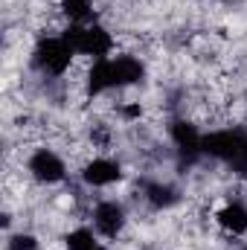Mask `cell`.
<instances>
[{
	"label": "cell",
	"instance_id": "obj_5",
	"mask_svg": "<svg viewBox=\"0 0 247 250\" xmlns=\"http://www.w3.org/2000/svg\"><path fill=\"white\" fill-rule=\"evenodd\" d=\"M93 224H96V230H99L102 236L114 239L125 224V209L117 201H102V204L96 207V212H93Z\"/></svg>",
	"mask_w": 247,
	"mask_h": 250
},
{
	"label": "cell",
	"instance_id": "obj_1",
	"mask_svg": "<svg viewBox=\"0 0 247 250\" xmlns=\"http://www.w3.org/2000/svg\"><path fill=\"white\" fill-rule=\"evenodd\" d=\"M62 38L70 44L73 53L93 56V59H108V53H111V47H114V38H111L102 26H82V23H73V26L64 29Z\"/></svg>",
	"mask_w": 247,
	"mask_h": 250
},
{
	"label": "cell",
	"instance_id": "obj_14",
	"mask_svg": "<svg viewBox=\"0 0 247 250\" xmlns=\"http://www.w3.org/2000/svg\"><path fill=\"white\" fill-rule=\"evenodd\" d=\"M9 250H38V242L32 239V236H12L9 239Z\"/></svg>",
	"mask_w": 247,
	"mask_h": 250
},
{
	"label": "cell",
	"instance_id": "obj_7",
	"mask_svg": "<svg viewBox=\"0 0 247 250\" xmlns=\"http://www.w3.org/2000/svg\"><path fill=\"white\" fill-rule=\"evenodd\" d=\"M111 70H114V87H125V84H137L143 79V64L131 56H120L111 59Z\"/></svg>",
	"mask_w": 247,
	"mask_h": 250
},
{
	"label": "cell",
	"instance_id": "obj_3",
	"mask_svg": "<svg viewBox=\"0 0 247 250\" xmlns=\"http://www.w3.org/2000/svg\"><path fill=\"white\" fill-rule=\"evenodd\" d=\"M32 59H35V67L44 70L47 76H62L70 67L73 50H70V44L64 38H44V41H38Z\"/></svg>",
	"mask_w": 247,
	"mask_h": 250
},
{
	"label": "cell",
	"instance_id": "obj_2",
	"mask_svg": "<svg viewBox=\"0 0 247 250\" xmlns=\"http://www.w3.org/2000/svg\"><path fill=\"white\" fill-rule=\"evenodd\" d=\"M204 151L221 157L239 169H247V134L242 131H215L204 137Z\"/></svg>",
	"mask_w": 247,
	"mask_h": 250
},
{
	"label": "cell",
	"instance_id": "obj_15",
	"mask_svg": "<svg viewBox=\"0 0 247 250\" xmlns=\"http://www.w3.org/2000/svg\"><path fill=\"white\" fill-rule=\"evenodd\" d=\"M125 117H140V108H137V105H131V108H125Z\"/></svg>",
	"mask_w": 247,
	"mask_h": 250
},
{
	"label": "cell",
	"instance_id": "obj_13",
	"mask_svg": "<svg viewBox=\"0 0 247 250\" xmlns=\"http://www.w3.org/2000/svg\"><path fill=\"white\" fill-rule=\"evenodd\" d=\"M148 198L154 207H169L175 204V189L172 187H148Z\"/></svg>",
	"mask_w": 247,
	"mask_h": 250
},
{
	"label": "cell",
	"instance_id": "obj_4",
	"mask_svg": "<svg viewBox=\"0 0 247 250\" xmlns=\"http://www.w3.org/2000/svg\"><path fill=\"white\" fill-rule=\"evenodd\" d=\"M29 172H32V178L41 181V184H59L64 175H67L64 160L56 151H50V148H41V151H35V154L29 157Z\"/></svg>",
	"mask_w": 247,
	"mask_h": 250
},
{
	"label": "cell",
	"instance_id": "obj_10",
	"mask_svg": "<svg viewBox=\"0 0 247 250\" xmlns=\"http://www.w3.org/2000/svg\"><path fill=\"white\" fill-rule=\"evenodd\" d=\"M218 221H221V227L224 230H230V233H247V207L245 204H227L221 212H218Z\"/></svg>",
	"mask_w": 247,
	"mask_h": 250
},
{
	"label": "cell",
	"instance_id": "obj_9",
	"mask_svg": "<svg viewBox=\"0 0 247 250\" xmlns=\"http://www.w3.org/2000/svg\"><path fill=\"white\" fill-rule=\"evenodd\" d=\"M114 87V70H111V59H96L90 73H87V90L90 93H102Z\"/></svg>",
	"mask_w": 247,
	"mask_h": 250
},
{
	"label": "cell",
	"instance_id": "obj_11",
	"mask_svg": "<svg viewBox=\"0 0 247 250\" xmlns=\"http://www.w3.org/2000/svg\"><path fill=\"white\" fill-rule=\"evenodd\" d=\"M62 12L70 18V23H84L93 18V3L90 0H62Z\"/></svg>",
	"mask_w": 247,
	"mask_h": 250
},
{
	"label": "cell",
	"instance_id": "obj_8",
	"mask_svg": "<svg viewBox=\"0 0 247 250\" xmlns=\"http://www.w3.org/2000/svg\"><path fill=\"white\" fill-rule=\"evenodd\" d=\"M172 137H175V143H178V148H181V151H189V154L204 151V137L198 134V128H195V125L175 123V125H172Z\"/></svg>",
	"mask_w": 247,
	"mask_h": 250
},
{
	"label": "cell",
	"instance_id": "obj_6",
	"mask_svg": "<svg viewBox=\"0 0 247 250\" xmlns=\"http://www.w3.org/2000/svg\"><path fill=\"white\" fill-rule=\"evenodd\" d=\"M82 178H84V184H90V187H108V184H117V181L123 178V169H120V163H114V160L96 157V160H90V163L84 166Z\"/></svg>",
	"mask_w": 247,
	"mask_h": 250
},
{
	"label": "cell",
	"instance_id": "obj_16",
	"mask_svg": "<svg viewBox=\"0 0 247 250\" xmlns=\"http://www.w3.org/2000/svg\"><path fill=\"white\" fill-rule=\"evenodd\" d=\"M90 250H105V248H99V245H96V248H90Z\"/></svg>",
	"mask_w": 247,
	"mask_h": 250
},
{
	"label": "cell",
	"instance_id": "obj_12",
	"mask_svg": "<svg viewBox=\"0 0 247 250\" xmlns=\"http://www.w3.org/2000/svg\"><path fill=\"white\" fill-rule=\"evenodd\" d=\"M67 248L70 250H90V248H96V242H93V233L90 230H73L70 236H67Z\"/></svg>",
	"mask_w": 247,
	"mask_h": 250
}]
</instances>
